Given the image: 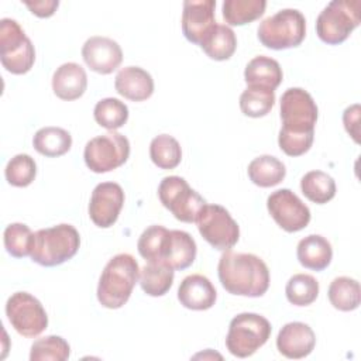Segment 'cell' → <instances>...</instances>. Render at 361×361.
I'll return each instance as SVG.
<instances>
[{
    "label": "cell",
    "mask_w": 361,
    "mask_h": 361,
    "mask_svg": "<svg viewBox=\"0 0 361 361\" xmlns=\"http://www.w3.org/2000/svg\"><path fill=\"white\" fill-rule=\"evenodd\" d=\"M317 106L312 94L302 87H289L281 96L282 127L278 135L279 148L289 157H300L313 144Z\"/></svg>",
    "instance_id": "1"
},
{
    "label": "cell",
    "mask_w": 361,
    "mask_h": 361,
    "mask_svg": "<svg viewBox=\"0 0 361 361\" xmlns=\"http://www.w3.org/2000/svg\"><path fill=\"white\" fill-rule=\"evenodd\" d=\"M221 286L231 295L259 298L269 288L267 264L254 254L227 250L217 265Z\"/></svg>",
    "instance_id": "2"
},
{
    "label": "cell",
    "mask_w": 361,
    "mask_h": 361,
    "mask_svg": "<svg viewBox=\"0 0 361 361\" xmlns=\"http://www.w3.org/2000/svg\"><path fill=\"white\" fill-rule=\"evenodd\" d=\"M140 278V267L135 258L121 252L114 255L102 271L97 285V300L107 309L124 306Z\"/></svg>",
    "instance_id": "3"
},
{
    "label": "cell",
    "mask_w": 361,
    "mask_h": 361,
    "mask_svg": "<svg viewBox=\"0 0 361 361\" xmlns=\"http://www.w3.org/2000/svg\"><path fill=\"white\" fill-rule=\"evenodd\" d=\"M80 235L72 224H56L34 233L31 259L42 267H56L71 259L79 250Z\"/></svg>",
    "instance_id": "4"
},
{
    "label": "cell",
    "mask_w": 361,
    "mask_h": 361,
    "mask_svg": "<svg viewBox=\"0 0 361 361\" xmlns=\"http://www.w3.org/2000/svg\"><path fill=\"white\" fill-rule=\"evenodd\" d=\"M257 35L259 42L269 49L295 48L306 35L305 16L296 8H282L259 23Z\"/></svg>",
    "instance_id": "5"
},
{
    "label": "cell",
    "mask_w": 361,
    "mask_h": 361,
    "mask_svg": "<svg viewBox=\"0 0 361 361\" xmlns=\"http://www.w3.org/2000/svg\"><path fill=\"white\" fill-rule=\"evenodd\" d=\"M271 331V323L264 316L250 312L240 313L228 324L226 347L231 355L247 358L268 341Z\"/></svg>",
    "instance_id": "6"
},
{
    "label": "cell",
    "mask_w": 361,
    "mask_h": 361,
    "mask_svg": "<svg viewBox=\"0 0 361 361\" xmlns=\"http://www.w3.org/2000/svg\"><path fill=\"white\" fill-rule=\"evenodd\" d=\"M360 0H333L317 16L316 32L317 37L329 44L338 45L344 42L351 31L361 21Z\"/></svg>",
    "instance_id": "7"
},
{
    "label": "cell",
    "mask_w": 361,
    "mask_h": 361,
    "mask_svg": "<svg viewBox=\"0 0 361 361\" xmlns=\"http://www.w3.org/2000/svg\"><path fill=\"white\" fill-rule=\"evenodd\" d=\"M0 61L13 75L27 73L35 62V49L21 25L13 18L0 20Z\"/></svg>",
    "instance_id": "8"
},
{
    "label": "cell",
    "mask_w": 361,
    "mask_h": 361,
    "mask_svg": "<svg viewBox=\"0 0 361 361\" xmlns=\"http://www.w3.org/2000/svg\"><path fill=\"white\" fill-rule=\"evenodd\" d=\"M128 157L130 141L117 131H109L89 140L83 151L85 164L94 173L110 172L126 164Z\"/></svg>",
    "instance_id": "9"
},
{
    "label": "cell",
    "mask_w": 361,
    "mask_h": 361,
    "mask_svg": "<svg viewBox=\"0 0 361 361\" xmlns=\"http://www.w3.org/2000/svg\"><path fill=\"white\" fill-rule=\"evenodd\" d=\"M158 197L173 217L183 223H196L206 200L182 176H165L158 186Z\"/></svg>",
    "instance_id": "10"
},
{
    "label": "cell",
    "mask_w": 361,
    "mask_h": 361,
    "mask_svg": "<svg viewBox=\"0 0 361 361\" xmlns=\"http://www.w3.org/2000/svg\"><path fill=\"white\" fill-rule=\"evenodd\" d=\"M200 235L216 250H231L240 238V227L220 204H204L196 219Z\"/></svg>",
    "instance_id": "11"
},
{
    "label": "cell",
    "mask_w": 361,
    "mask_h": 361,
    "mask_svg": "<svg viewBox=\"0 0 361 361\" xmlns=\"http://www.w3.org/2000/svg\"><path fill=\"white\" fill-rule=\"evenodd\" d=\"M6 316L13 329L24 337H37L48 326L44 306L28 292H16L7 299Z\"/></svg>",
    "instance_id": "12"
},
{
    "label": "cell",
    "mask_w": 361,
    "mask_h": 361,
    "mask_svg": "<svg viewBox=\"0 0 361 361\" xmlns=\"http://www.w3.org/2000/svg\"><path fill=\"white\" fill-rule=\"evenodd\" d=\"M267 209L275 223L288 233L303 230L310 221L309 207L290 189H278L267 199Z\"/></svg>",
    "instance_id": "13"
},
{
    "label": "cell",
    "mask_w": 361,
    "mask_h": 361,
    "mask_svg": "<svg viewBox=\"0 0 361 361\" xmlns=\"http://www.w3.org/2000/svg\"><path fill=\"white\" fill-rule=\"evenodd\" d=\"M124 190L116 182L96 185L89 202V217L100 228L111 227L123 209Z\"/></svg>",
    "instance_id": "14"
},
{
    "label": "cell",
    "mask_w": 361,
    "mask_h": 361,
    "mask_svg": "<svg viewBox=\"0 0 361 361\" xmlns=\"http://www.w3.org/2000/svg\"><path fill=\"white\" fill-rule=\"evenodd\" d=\"M214 0H186L182 11V32L193 44H200L217 24L214 20Z\"/></svg>",
    "instance_id": "15"
},
{
    "label": "cell",
    "mask_w": 361,
    "mask_h": 361,
    "mask_svg": "<svg viewBox=\"0 0 361 361\" xmlns=\"http://www.w3.org/2000/svg\"><path fill=\"white\" fill-rule=\"evenodd\" d=\"M82 58L92 71L109 75L120 66L123 51L117 41L109 37L93 35L85 41L82 47Z\"/></svg>",
    "instance_id": "16"
},
{
    "label": "cell",
    "mask_w": 361,
    "mask_h": 361,
    "mask_svg": "<svg viewBox=\"0 0 361 361\" xmlns=\"http://www.w3.org/2000/svg\"><path fill=\"white\" fill-rule=\"evenodd\" d=\"M316 345V336L312 327L302 322L286 323L278 333L276 348L290 360L307 357Z\"/></svg>",
    "instance_id": "17"
},
{
    "label": "cell",
    "mask_w": 361,
    "mask_h": 361,
    "mask_svg": "<svg viewBox=\"0 0 361 361\" xmlns=\"http://www.w3.org/2000/svg\"><path fill=\"white\" fill-rule=\"evenodd\" d=\"M180 305L190 310H207L217 299V292L210 279L200 274H192L183 278L178 288Z\"/></svg>",
    "instance_id": "18"
},
{
    "label": "cell",
    "mask_w": 361,
    "mask_h": 361,
    "mask_svg": "<svg viewBox=\"0 0 361 361\" xmlns=\"http://www.w3.org/2000/svg\"><path fill=\"white\" fill-rule=\"evenodd\" d=\"M114 87L118 94L133 102H142L154 93V79L140 66L121 68L114 79Z\"/></svg>",
    "instance_id": "19"
},
{
    "label": "cell",
    "mask_w": 361,
    "mask_h": 361,
    "mask_svg": "<svg viewBox=\"0 0 361 361\" xmlns=\"http://www.w3.org/2000/svg\"><path fill=\"white\" fill-rule=\"evenodd\" d=\"M87 87V75L76 62L62 63L52 75V90L62 100L79 99Z\"/></svg>",
    "instance_id": "20"
},
{
    "label": "cell",
    "mask_w": 361,
    "mask_h": 361,
    "mask_svg": "<svg viewBox=\"0 0 361 361\" xmlns=\"http://www.w3.org/2000/svg\"><path fill=\"white\" fill-rule=\"evenodd\" d=\"M296 257L302 267L312 271H323L331 262L333 248L323 235L309 234L298 243Z\"/></svg>",
    "instance_id": "21"
},
{
    "label": "cell",
    "mask_w": 361,
    "mask_h": 361,
    "mask_svg": "<svg viewBox=\"0 0 361 361\" xmlns=\"http://www.w3.org/2000/svg\"><path fill=\"white\" fill-rule=\"evenodd\" d=\"M196 241L193 237L183 230H171L169 231V243L165 252L164 262L172 269H186L196 259Z\"/></svg>",
    "instance_id": "22"
},
{
    "label": "cell",
    "mask_w": 361,
    "mask_h": 361,
    "mask_svg": "<svg viewBox=\"0 0 361 361\" xmlns=\"http://www.w3.org/2000/svg\"><path fill=\"white\" fill-rule=\"evenodd\" d=\"M282 78L283 73L279 62L265 55L252 58L244 69V79L247 85H257L275 90L281 85Z\"/></svg>",
    "instance_id": "23"
},
{
    "label": "cell",
    "mask_w": 361,
    "mask_h": 361,
    "mask_svg": "<svg viewBox=\"0 0 361 361\" xmlns=\"http://www.w3.org/2000/svg\"><path fill=\"white\" fill-rule=\"evenodd\" d=\"M247 173L254 185L259 188H272L283 180L286 168L276 157L259 155L248 164Z\"/></svg>",
    "instance_id": "24"
},
{
    "label": "cell",
    "mask_w": 361,
    "mask_h": 361,
    "mask_svg": "<svg viewBox=\"0 0 361 361\" xmlns=\"http://www.w3.org/2000/svg\"><path fill=\"white\" fill-rule=\"evenodd\" d=\"M32 145L41 155L55 158L66 154L72 147V135L61 127H42L32 138Z\"/></svg>",
    "instance_id": "25"
},
{
    "label": "cell",
    "mask_w": 361,
    "mask_h": 361,
    "mask_svg": "<svg viewBox=\"0 0 361 361\" xmlns=\"http://www.w3.org/2000/svg\"><path fill=\"white\" fill-rule=\"evenodd\" d=\"M175 272L161 262H148L140 269V286L149 296H164L172 286Z\"/></svg>",
    "instance_id": "26"
},
{
    "label": "cell",
    "mask_w": 361,
    "mask_h": 361,
    "mask_svg": "<svg viewBox=\"0 0 361 361\" xmlns=\"http://www.w3.org/2000/svg\"><path fill=\"white\" fill-rule=\"evenodd\" d=\"M327 296L333 307L341 312L355 310L361 303V288L357 279L337 276L331 281Z\"/></svg>",
    "instance_id": "27"
},
{
    "label": "cell",
    "mask_w": 361,
    "mask_h": 361,
    "mask_svg": "<svg viewBox=\"0 0 361 361\" xmlns=\"http://www.w3.org/2000/svg\"><path fill=\"white\" fill-rule=\"evenodd\" d=\"M206 55L214 61H226L231 58L237 48V37L226 24H216L210 34L200 44Z\"/></svg>",
    "instance_id": "28"
},
{
    "label": "cell",
    "mask_w": 361,
    "mask_h": 361,
    "mask_svg": "<svg viewBox=\"0 0 361 361\" xmlns=\"http://www.w3.org/2000/svg\"><path fill=\"white\" fill-rule=\"evenodd\" d=\"M169 231L164 226L154 224L147 227L137 243L140 255L148 262H164L169 243Z\"/></svg>",
    "instance_id": "29"
},
{
    "label": "cell",
    "mask_w": 361,
    "mask_h": 361,
    "mask_svg": "<svg viewBox=\"0 0 361 361\" xmlns=\"http://www.w3.org/2000/svg\"><path fill=\"white\" fill-rule=\"evenodd\" d=\"M300 190L307 200L324 204L336 196V182L323 171H310L300 179Z\"/></svg>",
    "instance_id": "30"
},
{
    "label": "cell",
    "mask_w": 361,
    "mask_h": 361,
    "mask_svg": "<svg viewBox=\"0 0 361 361\" xmlns=\"http://www.w3.org/2000/svg\"><path fill=\"white\" fill-rule=\"evenodd\" d=\"M275 104V90L257 85H247L240 94V109L248 117H264Z\"/></svg>",
    "instance_id": "31"
},
{
    "label": "cell",
    "mask_w": 361,
    "mask_h": 361,
    "mask_svg": "<svg viewBox=\"0 0 361 361\" xmlns=\"http://www.w3.org/2000/svg\"><path fill=\"white\" fill-rule=\"evenodd\" d=\"M265 7V0H226L223 3V18L228 25H244L259 18Z\"/></svg>",
    "instance_id": "32"
},
{
    "label": "cell",
    "mask_w": 361,
    "mask_h": 361,
    "mask_svg": "<svg viewBox=\"0 0 361 361\" xmlns=\"http://www.w3.org/2000/svg\"><path fill=\"white\" fill-rule=\"evenodd\" d=\"M151 161L161 169H173L180 164L182 148L176 138L169 134H159L149 144Z\"/></svg>",
    "instance_id": "33"
},
{
    "label": "cell",
    "mask_w": 361,
    "mask_h": 361,
    "mask_svg": "<svg viewBox=\"0 0 361 361\" xmlns=\"http://www.w3.org/2000/svg\"><path fill=\"white\" fill-rule=\"evenodd\" d=\"M93 117L100 127L107 128L109 131H116L127 123L128 107L124 102L116 97H106L96 103Z\"/></svg>",
    "instance_id": "34"
},
{
    "label": "cell",
    "mask_w": 361,
    "mask_h": 361,
    "mask_svg": "<svg viewBox=\"0 0 361 361\" xmlns=\"http://www.w3.org/2000/svg\"><path fill=\"white\" fill-rule=\"evenodd\" d=\"M319 282L309 274H295L285 286V295L289 303L295 306H309L319 296Z\"/></svg>",
    "instance_id": "35"
},
{
    "label": "cell",
    "mask_w": 361,
    "mask_h": 361,
    "mask_svg": "<svg viewBox=\"0 0 361 361\" xmlns=\"http://www.w3.org/2000/svg\"><path fill=\"white\" fill-rule=\"evenodd\" d=\"M71 355V345L61 336H47L31 345V361H65Z\"/></svg>",
    "instance_id": "36"
},
{
    "label": "cell",
    "mask_w": 361,
    "mask_h": 361,
    "mask_svg": "<svg viewBox=\"0 0 361 361\" xmlns=\"http://www.w3.org/2000/svg\"><path fill=\"white\" fill-rule=\"evenodd\" d=\"M32 238L34 233L24 223H11L3 233L6 251L14 258H24L31 254Z\"/></svg>",
    "instance_id": "37"
},
{
    "label": "cell",
    "mask_w": 361,
    "mask_h": 361,
    "mask_svg": "<svg viewBox=\"0 0 361 361\" xmlns=\"http://www.w3.org/2000/svg\"><path fill=\"white\" fill-rule=\"evenodd\" d=\"M37 175V164L28 154L14 155L6 165V180L16 188H25L32 183Z\"/></svg>",
    "instance_id": "38"
},
{
    "label": "cell",
    "mask_w": 361,
    "mask_h": 361,
    "mask_svg": "<svg viewBox=\"0 0 361 361\" xmlns=\"http://www.w3.org/2000/svg\"><path fill=\"white\" fill-rule=\"evenodd\" d=\"M343 123L351 138L355 142H360V104H351L344 110Z\"/></svg>",
    "instance_id": "39"
},
{
    "label": "cell",
    "mask_w": 361,
    "mask_h": 361,
    "mask_svg": "<svg viewBox=\"0 0 361 361\" xmlns=\"http://www.w3.org/2000/svg\"><path fill=\"white\" fill-rule=\"evenodd\" d=\"M24 4L31 10L32 14H35L37 17L45 18V17H51L55 10L59 6L58 0H39V1H24Z\"/></svg>",
    "instance_id": "40"
}]
</instances>
